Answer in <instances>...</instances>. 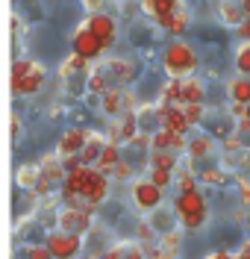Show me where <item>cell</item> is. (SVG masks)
<instances>
[{
	"label": "cell",
	"mask_w": 250,
	"mask_h": 259,
	"mask_svg": "<svg viewBox=\"0 0 250 259\" xmlns=\"http://www.w3.org/2000/svg\"><path fill=\"white\" fill-rule=\"evenodd\" d=\"M59 224H62V233H68V236H80L85 227H88V218H85L83 212L65 209L62 215H59Z\"/></svg>",
	"instance_id": "6da1fadb"
},
{
	"label": "cell",
	"mask_w": 250,
	"mask_h": 259,
	"mask_svg": "<svg viewBox=\"0 0 250 259\" xmlns=\"http://www.w3.org/2000/svg\"><path fill=\"white\" fill-rule=\"evenodd\" d=\"M135 200H138L141 209H153V206H159V192H156V186H150V183H138V186H135Z\"/></svg>",
	"instance_id": "7a4b0ae2"
},
{
	"label": "cell",
	"mask_w": 250,
	"mask_h": 259,
	"mask_svg": "<svg viewBox=\"0 0 250 259\" xmlns=\"http://www.w3.org/2000/svg\"><path fill=\"white\" fill-rule=\"evenodd\" d=\"M83 142H85V133H80V130H71L65 139L59 142V156H71V153H80V150H83Z\"/></svg>",
	"instance_id": "3957f363"
},
{
	"label": "cell",
	"mask_w": 250,
	"mask_h": 259,
	"mask_svg": "<svg viewBox=\"0 0 250 259\" xmlns=\"http://www.w3.org/2000/svg\"><path fill=\"white\" fill-rule=\"evenodd\" d=\"M150 224H153V230H159V233H171V212L165 209V206H153L150 209Z\"/></svg>",
	"instance_id": "277c9868"
},
{
	"label": "cell",
	"mask_w": 250,
	"mask_h": 259,
	"mask_svg": "<svg viewBox=\"0 0 250 259\" xmlns=\"http://www.w3.org/2000/svg\"><path fill=\"white\" fill-rule=\"evenodd\" d=\"M221 18L227 24H241L244 21V9L238 6V0H224L221 3Z\"/></svg>",
	"instance_id": "5b68a950"
},
{
	"label": "cell",
	"mask_w": 250,
	"mask_h": 259,
	"mask_svg": "<svg viewBox=\"0 0 250 259\" xmlns=\"http://www.w3.org/2000/svg\"><path fill=\"white\" fill-rule=\"evenodd\" d=\"M100 153H103V142H100L97 136H85L83 150H80V159H83V162L100 159Z\"/></svg>",
	"instance_id": "8992f818"
},
{
	"label": "cell",
	"mask_w": 250,
	"mask_h": 259,
	"mask_svg": "<svg viewBox=\"0 0 250 259\" xmlns=\"http://www.w3.org/2000/svg\"><path fill=\"white\" fill-rule=\"evenodd\" d=\"M53 253L56 256H71V250H77V244H80V236H68L65 233V239H53Z\"/></svg>",
	"instance_id": "52a82bcc"
},
{
	"label": "cell",
	"mask_w": 250,
	"mask_h": 259,
	"mask_svg": "<svg viewBox=\"0 0 250 259\" xmlns=\"http://www.w3.org/2000/svg\"><path fill=\"white\" fill-rule=\"evenodd\" d=\"M18 186L35 189V186H38V168H21V171H18Z\"/></svg>",
	"instance_id": "ba28073f"
},
{
	"label": "cell",
	"mask_w": 250,
	"mask_h": 259,
	"mask_svg": "<svg viewBox=\"0 0 250 259\" xmlns=\"http://www.w3.org/2000/svg\"><path fill=\"white\" fill-rule=\"evenodd\" d=\"M209 150H212V142H209L206 136H203V139H194V142H188V153H191V156H206Z\"/></svg>",
	"instance_id": "9c48e42d"
},
{
	"label": "cell",
	"mask_w": 250,
	"mask_h": 259,
	"mask_svg": "<svg viewBox=\"0 0 250 259\" xmlns=\"http://www.w3.org/2000/svg\"><path fill=\"white\" fill-rule=\"evenodd\" d=\"M180 85H183V82H180ZM183 92H185V97H188L191 103H200V95H203V89L197 85V80H188V82L183 85Z\"/></svg>",
	"instance_id": "30bf717a"
},
{
	"label": "cell",
	"mask_w": 250,
	"mask_h": 259,
	"mask_svg": "<svg viewBox=\"0 0 250 259\" xmlns=\"http://www.w3.org/2000/svg\"><path fill=\"white\" fill-rule=\"evenodd\" d=\"M177 244H180V236H177V233L171 230V233H168L165 239H162V247H159V250H162V253H168V256H171V253L177 250Z\"/></svg>",
	"instance_id": "8fae6325"
},
{
	"label": "cell",
	"mask_w": 250,
	"mask_h": 259,
	"mask_svg": "<svg viewBox=\"0 0 250 259\" xmlns=\"http://www.w3.org/2000/svg\"><path fill=\"white\" fill-rule=\"evenodd\" d=\"M94 32H100V38L106 41V38L112 35V24H109L106 18H97V21H94Z\"/></svg>",
	"instance_id": "7c38bea8"
},
{
	"label": "cell",
	"mask_w": 250,
	"mask_h": 259,
	"mask_svg": "<svg viewBox=\"0 0 250 259\" xmlns=\"http://www.w3.org/2000/svg\"><path fill=\"white\" fill-rule=\"evenodd\" d=\"M233 95L235 97H250V85L244 80H235V85H233Z\"/></svg>",
	"instance_id": "4fadbf2b"
},
{
	"label": "cell",
	"mask_w": 250,
	"mask_h": 259,
	"mask_svg": "<svg viewBox=\"0 0 250 259\" xmlns=\"http://www.w3.org/2000/svg\"><path fill=\"white\" fill-rule=\"evenodd\" d=\"M238 65H241V71H250V45L238 50Z\"/></svg>",
	"instance_id": "5bb4252c"
},
{
	"label": "cell",
	"mask_w": 250,
	"mask_h": 259,
	"mask_svg": "<svg viewBox=\"0 0 250 259\" xmlns=\"http://www.w3.org/2000/svg\"><path fill=\"white\" fill-rule=\"evenodd\" d=\"M165 183H171V171H153V186H165Z\"/></svg>",
	"instance_id": "9a60e30c"
},
{
	"label": "cell",
	"mask_w": 250,
	"mask_h": 259,
	"mask_svg": "<svg viewBox=\"0 0 250 259\" xmlns=\"http://www.w3.org/2000/svg\"><path fill=\"white\" fill-rule=\"evenodd\" d=\"M83 3H85L88 12H100V9H103V0H83Z\"/></svg>",
	"instance_id": "2e32d148"
},
{
	"label": "cell",
	"mask_w": 250,
	"mask_h": 259,
	"mask_svg": "<svg viewBox=\"0 0 250 259\" xmlns=\"http://www.w3.org/2000/svg\"><path fill=\"white\" fill-rule=\"evenodd\" d=\"M127 259H141V247H135V244H127Z\"/></svg>",
	"instance_id": "e0dca14e"
},
{
	"label": "cell",
	"mask_w": 250,
	"mask_h": 259,
	"mask_svg": "<svg viewBox=\"0 0 250 259\" xmlns=\"http://www.w3.org/2000/svg\"><path fill=\"white\" fill-rule=\"evenodd\" d=\"M203 180H206V183H218V180H221V171H206Z\"/></svg>",
	"instance_id": "ac0fdd59"
}]
</instances>
